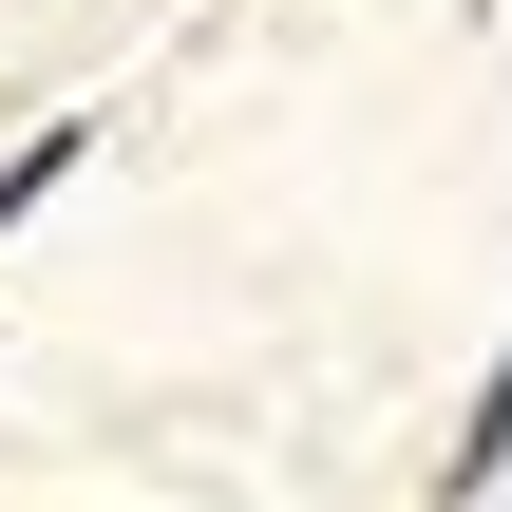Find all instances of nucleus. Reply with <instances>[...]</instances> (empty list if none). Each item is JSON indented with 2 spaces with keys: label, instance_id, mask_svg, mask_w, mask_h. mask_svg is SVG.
<instances>
[{
  "label": "nucleus",
  "instance_id": "nucleus-1",
  "mask_svg": "<svg viewBox=\"0 0 512 512\" xmlns=\"http://www.w3.org/2000/svg\"><path fill=\"white\" fill-rule=\"evenodd\" d=\"M512 494V342H494V380H475V418H456V475H437V512H494Z\"/></svg>",
  "mask_w": 512,
  "mask_h": 512
},
{
  "label": "nucleus",
  "instance_id": "nucleus-2",
  "mask_svg": "<svg viewBox=\"0 0 512 512\" xmlns=\"http://www.w3.org/2000/svg\"><path fill=\"white\" fill-rule=\"evenodd\" d=\"M57 171H76V133H19V152H0V228H19V209H38Z\"/></svg>",
  "mask_w": 512,
  "mask_h": 512
}]
</instances>
